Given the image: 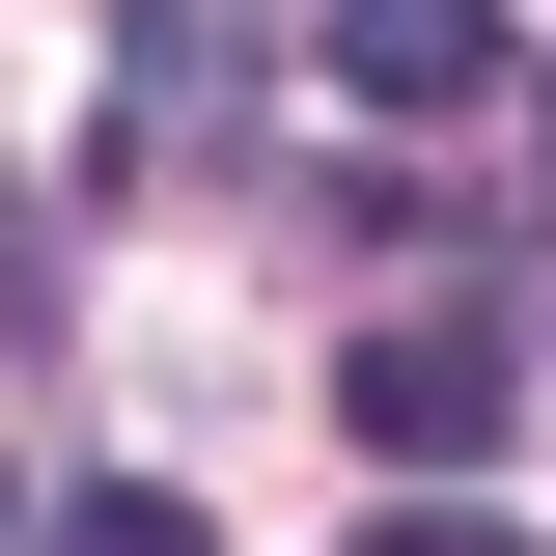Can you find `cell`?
Returning a JSON list of instances; mask_svg holds the SVG:
<instances>
[{"label":"cell","instance_id":"obj_4","mask_svg":"<svg viewBox=\"0 0 556 556\" xmlns=\"http://www.w3.org/2000/svg\"><path fill=\"white\" fill-rule=\"evenodd\" d=\"M362 556H529V529H445V501H417V529H362Z\"/></svg>","mask_w":556,"mask_h":556},{"label":"cell","instance_id":"obj_2","mask_svg":"<svg viewBox=\"0 0 556 556\" xmlns=\"http://www.w3.org/2000/svg\"><path fill=\"white\" fill-rule=\"evenodd\" d=\"M334 84L362 112H473L501 84V0H334Z\"/></svg>","mask_w":556,"mask_h":556},{"label":"cell","instance_id":"obj_1","mask_svg":"<svg viewBox=\"0 0 556 556\" xmlns=\"http://www.w3.org/2000/svg\"><path fill=\"white\" fill-rule=\"evenodd\" d=\"M334 390H362V445H390V473H473V445H501V390H529V362H501L473 306H390V334H362Z\"/></svg>","mask_w":556,"mask_h":556},{"label":"cell","instance_id":"obj_5","mask_svg":"<svg viewBox=\"0 0 556 556\" xmlns=\"http://www.w3.org/2000/svg\"><path fill=\"white\" fill-rule=\"evenodd\" d=\"M0 556H28V529H0Z\"/></svg>","mask_w":556,"mask_h":556},{"label":"cell","instance_id":"obj_3","mask_svg":"<svg viewBox=\"0 0 556 556\" xmlns=\"http://www.w3.org/2000/svg\"><path fill=\"white\" fill-rule=\"evenodd\" d=\"M28 556H223V529H195V501H139V473H112V501H56Z\"/></svg>","mask_w":556,"mask_h":556}]
</instances>
